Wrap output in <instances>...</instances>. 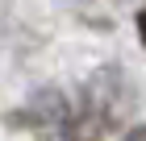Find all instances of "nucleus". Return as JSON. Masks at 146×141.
I'll return each instance as SVG.
<instances>
[{"label": "nucleus", "mask_w": 146, "mask_h": 141, "mask_svg": "<svg viewBox=\"0 0 146 141\" xmlns=\"http://www.w3.org/2000/svg\"><path fill=\"white\" fill-rule=\"evenodd\" d=\"M125 104H129V87H125L121 71H117V66L96 71V75L84 83L79 108H71L67 141H100L104 133L125 116Z\"/></svg>", "instance_id": "1"}, {"label": "nucleus", "mask_w": 146, "mask_h": 141, "mask_svg": "<svg viewBox=\"0 0 146 141\" xmlns=\"http://www.w3.org/2000/svg\"><path fill=\"white\" fill-rule=\"evenodd\" d=\"M67 120H71V108H67V100L58 96V91H38L34 100H29V108L21 112H13V125H25V129H38V133H63L67 137Z\"/></svg>", "instance_id": "2"}, {"label": "nucleus", "mask_w": 146, "mask_h": 141, "mask_svg": "<svg viewBox=\"0 0 146 141\" xmlns=\"http://www.w3.org/2000/svg\"><path fill=\"white\" fill-rule=\"evenodd\" d=\"M125 141H146V125H138V129L125 133Z\"/></svg>", "instance_id": "3"}, {"label": "nucleus", "mask_w": 146, "mask_h": 141, "mask_svg": "<svg viewBox=\"0 0 146 141\" xmlns=\"http://www.w3.org/2000/svg\"><path fill=\"white\" fill-rule=\"evenodd\" d=\"M138 37H142V46H146V9L138 12Z\"/></svg>", "instance_id": "4"}]
</instances>
